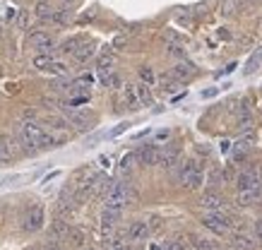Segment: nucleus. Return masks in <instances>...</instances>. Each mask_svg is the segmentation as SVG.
I'll use <instances>...</instances> for the list:
<instances>
[{"label":"nucleus","mask_w":262,"mask_h":250,"mask_svg":"<svg viewBox=\"0 0 262 250\" xmlns=\"http://www.w3.org/2000/svg\"><path fill=\"white\" fill-rule=\"evenodd\" d=\"M135 200L137 193L130 183H111L108 190H106V207H113V210H123L125 204Z\"/></svg>","instance_id":"nucleus-1"},{"label":"nucleus","mask_w":262,"mask_h":250,"mask_svg":"<svg viewBox=\"0 0 262 250\" xmlns=\"http://www.w3.org/2000/svg\"><path fill=\"white\" fill-rule=\"evenodd\" d=\"M202 226H205V229H209V231H212V234H216V236H226L231 231L233 221H231L229 217H224L222 212H209V214H205V217H202Z\"/></svg>","instance_id":"nucleus-2"},{"label":"nucleus","mask_w":262,"mask_h":250,"mask_svg":"<svg viewBox=\"0 0 262 250\" xmlns=\"http://www.w3.org/2000/svg\"><path fill=\"white\" fill-rule=\"evenodd\" d=\"M43 221H46V212H43V207H41V204H32L29 210L24 212L22 229L24 231H29V234H34V231H41Z\"/></svg>","instance_id":"nucleus-3"},{"label":"nucleus","mask_w":262,"mask_h":250,"mask_svg":"<svg viewBox=\"0 0 262 250\" xmlns=\"http://www.w3.org/2000/svg\"><path fill=\"white\" fill-rule=\"evenodd\" d=\"M159 152L161 149L157 145H144L135 152V156L142 166H157V164H159Z\"/></svg>","instance_id":"nucleus-4"},{"label":"nucleus","mask_w":262,"mask_h":250,"mask_svg":"<svg viewBox=\"0 0 262 250\" xmlns=\"http://www.w3.org/2000/svg\"><path fill=\"white\" fill-rule=\"evenodd\" d=\"M181 183L188 188V190H198V188H202V183H205V173H202V169L198 166V162L192 164V169L181 178Z\"/></svg>","instance_id":"nucleus-5"},{"label":"nucleus","mask_w":262,"mask_h":250,"mask_svg":"<svg viewBox=\"0 0 262 250\" xmlns=\"http://www.w3.org/2000/svg\"><path fill=\"white\" fill-rule=\"evenodd\" d=\"M29 43H32L36 51H41V53H51L53 51V39H51V34L46 32H34L32 36H29Z\"/></svg>","instance_id":"nucleus-6"},{"label":"nucleus","mask_w":262,"mask_h":250,"mask_svg":"<svg viewBox=\"0 0 262 250\" xmlns=\"http://www.w3.org/2000/svg\"><path fill=\"white\" fill-rule=\"evenodd\" d=\"M262 188V178L257 171H243L238 176V190H255Z\"/></svg>","instance_id":"nucleus-7"},{"label":"nucleus","mask_w":262,"mask_h":250,"mask_svg":"<svg viewBox=\"0 0 262 250\" xmlns=\"http://www.w3.org/2000/svg\"><path fill=\"white\" fill-rule=\"evenodd\" d=\"M231 245L236 250H257V238H253V236L248 234H233L231 236Z\"/></svg>","instance_id":"nucleus-8"},{"label":"nucleus","mask_w":262,"mask_h":250,"mask_svg":"<svg viewBox=\"0 0 262 250\" xmlns=\"http://www.w3.org/2000/svg\"><path fill=\"white\" fill-rule=\"evenodd\" d=\"M176 164H178V147L176 145L164 147V149L159 152V166H164V169H173Z\"/></svg>","instance_id":"nucleus-9"},{"label":"nucleus","mask_w":262,"mask_h":250,"mask_svg":"<svg viewBox=\"0 0 262 250\" xmlns=\"http://www.w3.org/2000/svg\"><path fill=\"white\" fill-rule=\"evenodd\" d=\"M147 236H149L147 221H133V224L127 226V238L130 241H147Z\"/></svg>","instance_id":"nucleus-10"},{"label":"nucleus","mask_w":262,"mask_h":250,"mask_svg":"<svg viewBox=\"0 0 262 250\" xmlns=\"http://www.w3.org/2000/svg\"><path fill=\"white\" fill-rule=\"evenodd\" d=\"M120 212L123 210H113V207H103L101 214V224H103V234H111V229L120 221Z\"/></svg>","instance_id":"nucleus-11"},{"label":"nucleus","mask_w":262,"mask_h":250,"mask_svg":"<svg viewBox=\"0 0 262 250\" xmlns=\"http://www.w3.org/2000/svg\"><path fill=\"white\" fill-rule=\"evenodd\" d=\"M200 204H202L205 210H209V212H222L226 202H224L222 195H216V193H205V195H202V200H200Z\"/></svg>","instance_id":"nucleus-12"},{"label":"nucleus","mask_w":262,"mask_h":250,"mask_svg":"<svg viewBox=\"0 0 262 250\" xmlns=\"http://www.w3.org/2000/svg\"><path fill=\"white\" fill-rule=\"evenodd\" d=\"M192 75H195V65L192 63H178L173 70H171V77L178 82H188Z\"/></svg>","instance_id":"nucleus-13"},{"label":"nucleus","mask_w":262,"mask_h":250,"mask_svg":"<svg viewBox=\"0 0 262 250\" xmlns=\"http://www.w3.org/2000/svg\"><path fill=\"white\" fill-rule=\"evenodd\" d=\"M96 53V43H92V41H87V43H80L77 49L72 51V56H75V60L77 63H87L89 58Z\"/></svg>","instance_id":"nucleus-14"},{"label":"nucleus","mask_w":262,"mask_h":250,"mask_svg":"<svg viewBox=\"0 0 262 250\" xmlns=\"http://www.w3.org/2000/svg\"><path fill=\"white\" fill-rule=\"evenodd\" d=\"M262 197V188H255V190H238V204H243V207H250V204H255V202Z\"/></svg>","instance_id":"nucleus-15"},{"label":"nucleus","mask_w":262,"mask_h":250,"mask_svg":"<svg viewBox=\"0 0 262 250\" xmlns=\"http://www.w3.org/2000/svg\"><path fill=\"white\" fill-rule=\"evenodd\" d=\"M123 99H125V104L130 111L142 108V106H140V99H137V94H135V84H125V87H123Z\"/></svg>","instance_id":"nucleus-16"},{"label":"nucleus","mask_w":262,"mask_h":250,"mask_svg":"<svg viewBox=\"0 0 262 250\" xmlns=\"http://www.w3.org/2000/svg\"><path fill=\"white\" fill-rule=\"evenodd\" d=\"M246 0H222V15L224 17H233L238 10H243Z\"/></svg>","instance_id":"nucleus-17"},{"label":"nucleus","mask_w":262,"mask_h":250,"mask_svg":"<svg viewBox=\"0 0 262 250\" xmlns=\"http://www.w3.org/2000/svg\"><path fill=\"white\" fill-rule=\"evenodd\" d=\"M53 12H56V8H53L48 0H39V3H36V17H39V19H43V22H51Z\"/></svg>","instance_id":"nucleus-18"},{"label":"nucleus","mask_w":262,"mask_h":250,"mask_svg":"<svg viewBox=\"0 0 262 250\" xmlns=\"http://www.w3.org/2000/svg\"><path fill=\"white\" fill-rule=\"evenodd\" d=\"M135 94H137V99H140V106H151V104H154V97H151L149 87H147L144 82L135 84Z\"/></svg>","instance_id":"nucleus-19"},{"label":"nucleus","mask_w":262,"mask_h":250,"mask_svg":"<svg viewBox=\"0 0 262 250\" xmlns=\"http://www.w3.org/2000/svg\"><path fill=\"white\" fill-rule=\"evenodd\" d=\"M238 130L241 132H246V130H255V118H253V113L248 111V108H241V113H238Z\"/></svg>","instance_id":"nucleus-20"},{"label":"nucleus","mask_w":262,"mask_h":250,"mask_svg":"<svg viewBox=\"0 0 262 250\" xmlns=\"http://www.w3.org/2000/svg\"><path fill=\"white\" fill-rule=\"evenodd\" d=\"M68 121H70L75 128H80V130H89V128H92V118H89V116H84V113H68Z\"/></svg>","instance_id":"nucleus-21"},{"label":"nucleus","mask_w":262,"mask_h":250,"mask_svg":"<svg viewBox=\"0 0 262 250\" xmlns=\"http://www.w3.org/2000/svg\"><path fill=\"white\" fill-rule=\"evenodd\" d=\"M260 65H262V46H260L257 51H255L253 56H250V60L246 63V70H243V73H246V75H255Z\"/></svg>","instance_id":"nucleus-22"},{"label":"nucleus","mask_w":262,"mask_h":250,"mask_svg":"<svg viewBox=\"0 0 262 250\" xmlns=\"http://www.w3.org/2000/svg\"><path fill=\"white\" fill-rule=\"evenodd\" d=\"M135 162H137V156H135V152H127L125 156H123V159H120V173H123V176H130V173H133V166H135Z\"/></svg>","instance_id":"nucleus-23"},{"label":"nucleus","mask_w":262,"mask_h":250,"mask_svg":"<svg viewBox=\"0 0 262 250\" xmlns=\"http://www.w3.org/2000/svg\"><path fill=\"white\" fill-rule=\"evenodd\" d=\"M15 156V145L8 140H0V164H8Z\"/></svg>","instance_id":"nucleus-24"},{"label":"nucleus","mask_w":262,"mask_h":250,"mask_svg":"<svg viewBox=\"0 0 262 250\" xmlns=\"http://www.w3.org/2000/svg\"><path fill=\"white\" fill-rule=\"evenodd\" d=\"M190 241L198 250H216V243H212L209 238H205V236H190Z\"/></svg>","instance_id":"nucleus-25"},{"label":"nucleus","mask_w":262,"mask_h":250,"mask_svg":"<svg viewBox=\"0 0 262 250\" xmlns=\"http://www.w3.org/2000/svg\"><path fill=\"white\" fill-rule=\"evenodd\" d=\"M68 231H70V229H68V224H65L63 219H58L56 224H53V229H51V238H58V236H60V238H65V236H68Z\"/></svg>","instance_id":"nucleus-26"},{"label":"nucleus","mask_w":262,"mask_h":250,"mask_svg":"<svg viewBox=\"0 0 262 250\" xmlns=\"http://www.w3.org/2000/svg\"><path fill=\"white\" fill-rule=\"evenodd\" d=\"M51 60H53V56H51V53H41V56L34 58V67L43 73V70H46L48 65H51Z\"/></svg>","instance_id":"nucleus-27"},{"label":"nucleus","mask_w":262,"mask_h":250,"mask_svg":"<svg viewBox=\"0 0 262 250\" xmlns=\"http://www.w3.org/2000/svg\"><path fill=\"white\" fill-rule=\"evenodd\" d=\"M43 73H51V75H68V65L60 63V60H51V65H48Z\"/></svg>","instance_id":"nucleus-28"},{"label":"nucleus","mask_w":262,"mask_h":250,"mask_svg":"<svg viewBox=\"0 0 262 250\" xmlns=\"http://www.w3.org/2000/svg\"><path fill=\"white\" fill-rule=\"evenodd\" d=\"M140 77H142V82L147 84V87H154V84H157V75H154V70L147 67V65L140 70Z\"/></svg>","instance_id":"nucleus-29"},{"label":"nucleus","mask_w":262,"mask_h":250,"mask_svg":"<svg viewBox=\"0 0 262 250\" xmlns=\"http://www.w3.org/2000/svg\"><path fill=\"white\" fill-rule=\"evenodd\" d=\"M183 82H178V80H173L171 75H164L161 77V89H166V92H176V89L181 87Z\"/></svg>","instance_id":"nucleus-30"},{"label":"nucleus","mask_w":262,"mask_h":250,"mask_svg":"<svg viewBox=\"0 0 262 250\" xmlns=\"http://www.w3.org/2000/svg\"><path fill=\"white\" fill-rule=\"evenodd\" d=\"M168 56H176V58H185V49H183L178 41H168Z\"/></svg>","instance_id":"nucleus-31"},{"label":"nucleus","mask_w":262,"mask_h":250,"mask_svg":"<svg viewBox=\"0 0 262 250\" xmlns=\"http://www.w3.org/2000/svg\"><path fill=\"white\" fill-rule=\"evenodd\" d=\"M51 22H56V25H65V22H70V10H56L53 17H51Z\"/></svg>","instance_id":"nucleus-32"},{"label":"nucleus","mask_w":262,"mask_h":250,"mask_svg":"<svg viewBox=\"0 0 262 250\" xmlns=\"http://www.w3.org/2000/svg\"><path fill=\"white\" fill-rule=\"evenodd\" d=\"M250 147H253V145H248L243 138L236 142V159H238V162H241V159H246V154H248V149H250Z\"/></svg>","instance_id":"nucleus-33"},{"label":"nucleus","mask_w":262,"mask_h":250,"mask_svg":"<svg viewBox=\"0 0 262 250\" xmlns=\"http://www.w3.org/2000/svg\"><path fill=\"white\" fill-rule=\"evenodd\" d=\"M65 238H70L72 245H82V243H84V234H82V231H77V229H70Z\"/></svg>","instance_id":"nucleus-34"},{"label":"nucleus","mask_w":262,"mask_h":250,"mask_svg":"<svg viewBox=\"0 0 262 250\" xmlns=\"http://www.w3.org/2000/svg\"><path fill=\"white\" fill-rule=\"evenodd\" d=\"M185 245H183L181 238H173V241H166L164 245H161V250H183Z\"/></svg>","instance_id":"nucleus-35"},{"label":"nucleus","mask_w":262,"mask_h":250,"mask_svg":"<svg viewBox=\"0 0 262 250\" xmlns=\"http://www.w3.org/2000/svg\"><path fill=\"white\" fill-rule=\"evenodd\" d=\"M77 46H80V39H70V41H65V43H63V51H65V53H72Z\"/></svg>","instance_id":"nucleus-36"},{"label":"nucleus","mask_w":262,"mask_h":250,"mask_svg":"<svg viewBox=\"0 0 262 250\" xmlns=\"http://www.w3.org/2000/svg\"><path fill=\"white\" fill-rule=\"evenodd\" d=\"M127 128H130V123H120L118 128H113V130H111V138H118V135H123V132H125Z\"/></svg>","instance_id":"nucleus-37"},{"label":"nucleus","mask_w":262,"mask_h":250,"mask_svg":"<svg viewBox=\"0 0 262 250\" xmlns=\"http://www.w3.org/2000/svg\"><path fill=\"white\" fill-rule=\"evenodd\" d=\"M43 250H63V248H60V241H58V238H51V241H46Z\"/></svg>","instance_id":"nucleus-38"},{"label":"nucleus","mask_w":262,"mask_h":250,"mask_svg":"<svg viewBox=\"0 0 262 250\" xmlns=\"http://www.w3.org/2000/svg\"><path fill=\"white\" fill-rule=\"evenodd\" d=\"M19 178L22 176H5V178H0V186H12V183H15V180H19Z\"/></svg>","instance_id":"nucleus-39"},{"label":"nucleus","mask_w":262,"mask_h":250,"mask_svg":"<svg viewBox=\"0 0 262 250\" xmlns=\"http://www.w3.org/2000/svg\"><path fill=\"white\" fill-rule=\"evenodd\" d=\"M255 234H257V243L262 245V219H257V221H255Z\"/></svg>","instance_id":"nucleus-40"},{"label":"nucleus","mask_w":262,"mask_h":250,"mask_svg":"<svg viewBox=\"0 0 262 250\" xmlns=\"http://www.w3.org/2000/svg\"><path fill=\"white\" fill-rule=\"evenodd\" d=\"M216 94H219V89H216V87L205 89V92H202V99H212V97H216Z\"/></svg>","instance_id":"nucleus-41"},{"label":"nucleus","mask_w":262,"mask_h":250,"mask_svg":"<svg viewBox=\"0 0 262 250\" xmlns=\"http://www.w3.org/2000/svg\"><path fill=\"white\" fill-rule=\"evenodd\" d=\"M149 221H151V224H147V226H149V231H151V229H159V226H161V221L157 217H151Z\"/></svg>","instance_id":"nucleus-42"},{"label":"nucleus","mask_w":262,"mask_h":250,"mask_svg":"<svg viewBox=\"0 0 262 250\" xmlns=\"http://www.w3.org/2000/svg\"><path fill=\"white\" fill-rule=\"evenodd\" d=\"M58 176H60V171H51V173L43 178V183H48V180H53V178H58Z\"/></svg>","instance_id":"nucleus-43"},{"label":"nucleus","mask_w":262,"mask_h":250,"mask_svg":"<svg viewBox=\"0 0 262 250\" xmlns=\"http://www.w3.org/2000/svg\"><path fill=\"white\" fill-rule=\"evenodd\" d=\"M99 164H101L103 169H108V166H111V159H108V156H101V159H99Z\"/></svg>","instance_id":"nucleus-44"},{"label":"nucleus","mask_w":262,"mask_h":250,"mask_svg":"<svg viewBox=\"0 0 262 250\" xmlns=\"http://www.w3.org/2000/svg\"><path fill=\"white\" fill-rule=\"evenodd\" d=\"M17 25H19V27L27 25V15H24V12H19V17H17Z\"/></svg>","instance_id":"nucleus-45"},{"label":"nucleus","mask_w":262,"mask_h":250,"mask_svg":"<svg viewBox=\"0 0 262 250\" xmlns=\"http://www.w3.org/2000/svg\"><path fill=\"white\" fill-rule=\"evenodd\" d=\"M168 135H171L168 130H161V132H157V140H168Z\"/></svg>","instance_id":"nucleus-46"},{"label":"nucleus","mask_w":262,"mask_h":250,"mask_svg":"<svg viewBox=\"0 0 262 250\" xmlns=\"http://www.w3.org/2000/svg\"><path fill=\"white\" fill-rule=\"evenodd\" d=\"M229 149H231V142H229V140H224V142H222V152H229Z\"/></svg>","instance_id":"nucleus-47"},{"label":"nucleus","mask_w":262,"mask_h":250,"mask_svg":"<svg viewBox=\"0 0 262 250\" xmlns=\"http://www.w3.org/2000/svg\"><path fill=\"white\" fill-rule=\"evenodd\" d=\"M233 70H236V63H231L229 67H226V70H224V75H229V73H233Z\"/></svg>","instance_id":"nucleus-48"},{"label":"nucleus","mask_w":262,"mask_h":250,"mask_svg":"<svg viewBox=\"0 0 262 250\" xmlns=\"http://www.w3.org/2000/svg\"><path fill=\"white\" fill-rule=\"evenodd\" d=\"M111 250H133V248H127L125 243H123V245H116V248H111Z\"/></svg>","instance_id":"nucleus-49"},{"label":"nucleus","mask_w":262,"mask_h":250,"mask_svg":"<svg viewBox=\"0 0 262 250\" xmlns=\"http://www.w3.org/2000/svg\"><path fill=\"white\" fill-rule=\"evenodd\" d=\"M149 250H161V245H151V248Z\"/></svg>","instance_id":"nucleus-50"},{"label":"nucleus","mask_w":262,"mask_h":250,"mask_svg":"<svg viewBox=\"0 0 262 250\" xmlns=\"http://www.w3.org/2000/svg\"><path fill=\"white\" fill-rule=\"evenodd\" d=\"M0 39H3V29H0Z\"/></svg>","instance_id":"nucleus-51"},{"label":"nucleus","mask_w":262,"mask_h":250,"mask_svg":"<svg viewBox=\"0 0 262 250\" xmlns=\"http://www.w3.org/2000/svg\"><path fill=\"white\" fill-rule=\"evenodd\" d=\"M36 250H43V248H36Z\"/></svg>","instance_id":"nucleus-52"}]
</instances>
